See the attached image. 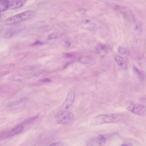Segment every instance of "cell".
<instances>
[{"instance_id":"obj_1","label":"cell","mask_w":146,"mask_h":146,"mask_svg":"<svg viewBox=\"0 0 146 146\" xmlns=\"http://www.w3.org/2000/svg\"><path fill=\"white\" fill-rule=\"evenodd\" d=\"M123 118L120 114L110 113L98 115L94 117L90 123L91 125L94 126L104 124L119 122Z\"/></svg>"},{"instance_id":"obj_2","label":"cell","mask_w":146,"mask_h":146,"mask_svg":"<svg viewBox=\"0 0 146 146\" xmlns=\"http://www.w3.org/2000/svg\"><path fill=\"white\" fill-rule=\"evenodd\" d=\"M35 14L32 11H26L8 18L5 20V23L7 25L15 24L32 18Z\"/></svg>"},{"instance_id":"obj_3","label":"cell","mask_w":146,"mask_h":146,"mask_svg":"<svg viewBox=\"0 0 146 146\" xmlns=\"http://www.w3.org/2000/svg\"><path fill=\"white\" fill-rule=\"evenodd\" d=\"M33 121V120L32 118L28 119L9 131L3 133L2 135H1V138L2 139L7 138L21 133L25 130L27 126L31 124Z\"/></svg>"},{"instance_id":"obj_4","label":"cell","mask_w":146,"mask_h":146,"mask_svg":"<svg viewBox=\"0 0 146 146\" xmlns=\"http://www.w3.org/2000/svg\"><path fill=\"white\" fill-rule=\"evenodd\" d=\"M74 117L73 114L68 111H59L56 116V121L60 124H67L73 121Z\"/></svg>"},{"instance_id":"obj_5","label":"cell","mask_w":146,"mask_h":146,"mask_svg":"<svg viewBox=\"0 0 146 146\" xmlns=\"http://www.w3.org/2000/svg\"><path fill=\"white\" fill-rule=\"evenodd\" d=\"M75 99V95L74 93L72 92L69 93L61 107L60 111H68L73 105Z\"/></svg>"},{"instance_id":"obj_6","label":"cell","mask_w":146,"mask_h":146,"mask_svg":"<svg viewBox=\"0 0 146 146\" xmlns=\"http://www.w3.org/2000/svg\"><path fill=\"white\" fill-rule=\"evenodd\" d=\"M116 9L126 20L130 22H134V15L130 10L127 7L118 6L116 7Z\"/></svg>"},{"instance_id":"obj_7","label":"cell","mask_w":146,"mask_h":146,"mask_svg":"<svg viewBox=\"0 0 146 146\" xmlns=\"http://www.w3.org/2000/svg\"><path fill=\"white\" fill-rule=\"evenodd\" d=\"M127 109L131 112L139 115H142L146 113V107L139 104H131L128 106Z\"/></svg>"},{"instance_id":"obj_8","label":"cell","mask_w":146,"mask_h":146,"mask_svg":"<svg viewBox=\"0 0 146 146\" xmlns=\"http://www.w3.org/2000/svg\"><path fill=\"white\" fill-rule=\"evenodd\" d=\"M25 0H9V8L15 9L22 7L25 3Z\"/></svg>"},{"instance_id":"obj_9","label":"cell","mask_w":146,"mask_h":146,"mask_svg":"<svg viewBox=\"0 0 146 146\" xmlns=\"http://www.w3.org/2000/svg\"><path fill=\"white\" fill-rule=\"evenodd\" d=\"M80 25L82 29L89 30L93 29L95 27V24L88 20H84L81 21Z\"/></svg>"},{"instance_id":"obj_10","label":"cell","mask_w":146,"mask_h":146,"mask_svg":"<svg viewBox=\"0 0 146 146\" xmlns=\"http://www.w3.org/2000/svg\"><path fill=\"white\" fill-rule=\"evenodd\" d=\"M115 60L117 64L120 67L124 69L127 68V63L123 57L119 55H116L115 56Z\"/></svg>"},{"instance_id":"obj_11","label":"cell","mask_w":146,"mask_h":146,"mask_svg":"<svg viewBox=\"0 0 146 146\" xmlns=\"http://www.w3.org/2000/svg\"><path fill=\"white\" fill-rule=\"evenodd\" d=\"M78 60L81 63L85 64H91L94 62L92 57L88 56H81L79 58Z\"/></svg>"},{"instance_id":"obj_12","label":"cell","mask_w":146,"mask_h":146,"mask_svg":"<svg viewBox=\"0 0 146 146\" xmlns=\"http://www.w3.org/2000/svg\"><path fill=\"white\" fill-rule=\"evenodd\" d=\"M96 143L99 145L103 146L106 142V139L105 137L103 135H100L95 139Z\"/></svg>"},{"instance_id":"obj_13","label":"cell","mask_w":146,"mask_h":146,"mask_svg":"<svg viewBox=\"0 0 146 146\" xmlns=\"http://www.w3.org/2000/svg\"><path fill=\"white\" fill-rule=\"evenodd\" d=\"M9 8V0H1L0 2V11H5Z\"/></svg>"},{"instance_id":"obj_14","label":"cell","mask_w":146,"mask_h":146,"mask_svg":"<svg viewBox=\"0 0 146 146\" xmlns=\"http://www.w3.org/2000/svg\"><path fill=\"white\" fill-rule=\"evenodd\" d=\"M133 70L136 75L140 80H143L144 79L145 77L144 75L141 71L135 67H133Z\"/></svg>"},{"instance_id":"obj_15","label":"cell","mask_w":146,"mask_h":146,"mask_svg":"<svg viewBox=\"0 0 146 146\" xmlns=\"http://www.w3.org/2000/svg\"><path fill=\"white\" fill-rule=\"evenodd\" d=\"M17 32V30L14 29H11L7 31L5 34L4 37L6 38H9L12 36L13 34Z\"/></svg>"},{"instance_id":"obj_16","label":"cell","mask_w":146,"mask_h":146,"mask_svg":"<svg viewBox=\"0 0 146 146\" xmlns=\"http://www.w3.org/2000/svg\"><path fill=\"white\" fill-rule=\"evenodd\" d=\"M105 48V46L102 44H99L96 47V51L97 53H100Z\"/></svg>"},{"instance_id":"obj_17","label":"cell","mask_w":146,"mask_h":146,"mask_svg":"<svg viewBox=\"0 0 146 146\" xmlns=\"http://www.w3.org/2000/svg\"><path fill=\"white\" fill-rule=\"evenodd\" d=\"M118 52L120 54H126L127 52L126 49L122 46H119V47Z\"/></svg>"},{"instance_id":"obj_18","label":"cell","mask_w":146,"mask_h":146,"mask_svg":"<svg viewBox=\"0 0 146 146\" xmlns=\"http://www.w3.org/2000/svg\"><path fill=\"white\" fill-rule=\"evenodd\" d=\"M48 146H63V144L61 142H58L52 143Z\"/></svg>"},{"instance_id":"obj_19","label":"cell","mask_w":146,"mask_h":146,"mask_svg":"<svg viewBox=\"0 0 146 146\" xmlns=\"http://www.w3.org/2000/svg\"><path fill=\"white\" fill-rule=\"evenodd\" d=\"M86 11V9H81L79 10V12L81 14H84Z\"/></svg>"},{"instance_id":"obj_20","label":"cell","mask_w":146,"mask_h":146,"mask_svg":"<svg viewBox=\"0 0 146 146\" xmlns=\"http://www.w3.org/2000/svg\"><path fill=\"white\" fill-rule=\"evenodd\" d=\"M74 54L71 53H68L66 54L65 55V56L66 58H71L74 56Z\"/></svg>"},{"instance_id":"obj_21","label":"cell","mask_w":146,"mask_h":146,"mask_svg":"<svg viewBox=\"0 0 146 146\" xmlns=\"http://www.w3.org/2000/svg\"><path fill=\"white\" fill-rule=\"evenodd\" d=\"M141 100L142 102L146 103V98H141Z\"/></svg>"},{"instance_id":"obj_22","label":"cell","mask_w":146,"mask_h":146,"mask_svg":"<svg viewBox=\"0 0 146 146\" xmlns=\"http://www.w3.org/2000/svg\"><path fill=\"white\" fill-rule=\"evenodd\" d=\"M43 82H48L50 81V80L48 79H45L43 80Z\"/></svg>"},{"instance_id":"obj_23","label":"cell","mask_w":146,"mask_h":146,"mask_svg":"<svg viewBox=\"0 0 146 146\" xmlns=\"http://www.w3.org/2000/svg\"><path fill=\"white\" fill-rule=\"evenodd\" d=\"M86 146H94L93 145L90 144V143H88L87 144Z\"/></svg>"},{"instance_id":"obj_24","label":"cell","mask_w":146,"mask_h":146,"mask_svg":"<svg viewBox=\"0 0 146 146\" xmlns=\"http://www.w3.org/2000/svg\"><path fill=\"white\" fill-rule=\"evenodd\" d=\"M121 146H128L126 144H123V145H122Z\"/></svg>"}]
</instances>
